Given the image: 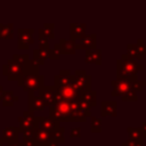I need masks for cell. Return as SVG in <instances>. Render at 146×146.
<instances>
[{
    "label": "cell",
    "mask_w": 146,
    "mask_h": 146,
    "mask_svg": "<svg viewBox=\"0 0 146 146\" xmlns=\"http://www.w3.org/2000/svg\"><path fill=\"white\" fill-rule=\"evenodd\" d=\"M102 127V122L98 117H91V130L94 132H99Z\"/></svg>",
    "instance_id": "obj_24"
},
{
    "label": "cell",
    "mask_w": 146,
    "mask_h": 146,
    "mask_svg": "<svg viewBox=\"0 0 146 146\" xmlns=\"http://www.w3.org/2000/svg\"><path fill=\"white\" fill-rule=\"evenodd\" d=\"M2 141H3V139H0V146H2Z\"/></svg>",
    "instance_id": "obj_31"
},
{
    "label": "cell",
    "mask_w": 146,
    "mask_h": 146,
    "mask_svg": "<svg viewBox=\"0 0 146 146\" xmlns=\"http://www.w3.org/2000/svg\"><path fill=\"white\" fill-rule=\"evenodd\" d=\"M42 82H43V78L38 74L36 75L29 74L27 76L22 75V78H19V84L25 90H29V91H33V90L40 88L42 86Z\"/></svg>",
    "instance_id": "obj_2"
},
{
    "label": "cell",
    "mask_w": 146,
    "mask_h": 146,
    "mask_svg": "<svg viewBox=\"0 0 146 146\" xmlns=\"http://www.w3.org/2000/svg\"><path fill=\"white\" fill-rule=\"evenodd\" d=\"M18 131L19 129L17 128H6L3 130V135H2V139L7 143H11V141H17L18 138Z\"/></svg>",
    "instance_id": "obj_13"
},
{
    "label": "cell",
    "mask_w": 146,
    "mask_h": 146,
    "mask_svg": "<svg viewBox=\"0 0 146 146\" xmlns=\"http://www.w3.org/2000/svg\"><path fill=\"white\" fill-rule=\"evenodd\" d=\"M81 99L83 102H86L87 104H89L90 106H95L96 105V92L91 91V90H86L81 94Z\"/></svg>",
    "instance_id": "obj_18"
},
{
    "label": "cell",
    "mask_w": 146,
    "mask_h": 146,
    "mask_svg": "<svg viewBox=\"0 0 146 146\" xmlns=\"http://www.w3.org/2000/svg\"><path fill=\"white\" fill-rule=\"evenodd\" d=\"M123 100L125 102H136L137 100V95H136V91L133 89L129 90L128 92H125L123 96H121Z\"/></svg>",
    "instance_id": "obj_22"
},
{
    "label": "cell",
    "mask_w": 146,
    "mask_h": 146,
    "mask_svg": "<svg viewBox=\"0 0 146 146\" xmlns=\"http://www.w3.org/2000/svg\"><path fill=\"white\" fill-rule=\"evenodd\" d=\"M128 131H129V135L132 139H139L143 135L141 129H138V128H129Z\"/></svg>",
    "instance_id": "obj_23"
},
{
    "label": "cell",
    "mask_w": 146,
    "mask_h": 146,
    "mask_svg": "<svg viewBox=\"0 0 146 146\" xmlns=\"http://www.w3.org/2000/svg\"><path fill=\"white\" fill-rule=\"evenodd\" d=\"M127 51L130 57L135 59H143L144 55L146 54V44L141 39H138L136 44H128Z\"/></svg>",
    "instance_id": "obj_5"
},
{
    "label": "cell",
    "mask_w": 146,
    "mask_h": 146,
    "mask_svg": "<svg viewBox=\"0 0 146 146\" xmlns=\"http://www.w3.org/2000/svg\"><path fill=\"white\" fill-rule=\"evenodd\" d=\"M57 123L58 122L55 121L51 117H35L34 119V127L41 128V129H43V130H46L48 132H50L54 129H56L58 127Z\"/></svg>",
    "instance_id": "obj_7"
},
{
    "label": "cell",
    "mask_w": 146,
    "mask_h": 146,
    "mask_svg": "<svg viewBox=\"0 0 146 146\" xmlns=\"http://www.w3.org/2000/svg\"><path fill=\"white\" fill-rule=\"evenodd\" d=\"M34 116L32 112H24L23 116L19 117V130H25V129H31L34 127Z\"/></svg>",
    "instance_id": "obj_10"
},
{
    "label": "cell",
    "mask_w": 146,
    "mask_h": 146,
    "mask_svg": "<svg viewBox=\"0 0 146 146\" xmlns=\"http://www.w3.org/2000/svg\"><path fill=\"white\" fill-rule=\"evenodd\" d=\"M1 96H2V87L0 86V99H1Z\"/></svg>",
    "instance_id": "obj_30"
},
{
    "label": "cell",
    "mask_w": 146,
    "mask_h": 146,
    "mask_svg": "<svg viewBox=\"0 0 146 146\" xmlns=\"http://www.w3.org/2000/svg\"><path fill=\"white\" fill-rule=\"evenodd\" d=\"M16 99H17V98L13 95L11 91L5 92V96H3V98H2V104H3V106H11L13 103H14Z\"/></svg>",
    "instance_id": "obj_21"
},
{
    "label": "cell",
    "mask_w": 146,
    "mask_h": 146,
    "mask_svg": "<svg viewBox=\"0 0 146 146\" xmlns=\"http://www.w3.org/2000/svg\"><path fill=\"white\" fill-rule=\"evenodd\" d=\"M112 86H113L112 96H123L125 92L132 89L131 81L128 79H122V78H117L115 81H113Z\"/></svg>",
    "instance_id": "obj_4"
},
{
    "label": "cell",
    "mask_w": 146,
    "mask_h": 146,
    "mask_svg": "<svg viewBox=\"0 0 146 146\" xmlns=\"http://www.w3.org/2000/svg\"><path fill=\"white\" fill-rule=\"evenodd\" d=\"M141 131H143V133L146 136V123H144V125H143V129H141Z\"/></svg>",
    "instance_id": "obj_28"
},
{
    "label": "cell",
    "mask_w": 146,
    "mask_h": 146,
    "mask_svg": "<svg viewBox=\"0 0 146 146\" xmlns=\"http://www.w3.org/2000/svg\"><path fill=\"white\" fill-rule=\"evenodd\" d=\"M33 40H32V36H31V33L27 34V30H26V34H23L22 30H19V36H18V46L21 49H26L29 47L30 43H32Z\"/></svg>",
    "instance_id": "obj_17"
},
{
    "label": "cell",
    "mask_w": 146,
    "mask_h": 146,
    "mask_svg": "<svg viewBox=\"0 0 146 146\" xmlns=\"http://www.w3.org/2000/svg\"><path fill=\"white\" fill-rule=\"evenodd\" d=\"M71 131V137H80V128H72Z\"/></svg>",
    "instance_id": "obj_26"
},
{
    "label": "cell",
    "mask_w": 146,
    "mask_h": 146,
    "mask_svg": "<svg viewBox=\"0 0 146 146\" xmlns=\"http://www.w3.org/2000/svg\"><path fill=\"white\" fill-rule=\"evenodd\" d=\"M73 86L78 89L79 92H83L86 90H89L90 86V76L86 74L84 71H76V74L73 76Z\"/></svg>",
    "instance_id": "obj_3"
},
{
    "label": "cell",
    "mask_w": 146,
    "mask_h": 146,
    "mask_svg": "<svg viewBox=\"0 0 146 146\" xmlns=\"http://www.w3.org/2000/svg\"><path fill=\"white\" fill-rule=\"evenodd\" d=\"M84 24H71V36L73 39H81L84 35Z\"/></svg>",
    "instance_id": "obj_16"
},
{
    "label": "cell",
    "mask_w": 146,
    "mask_h": 146,
    "mask_svg": "<svg viewBox=\"0 0 146 146\" xmlns=\"http://www.w3.org/2000/svg\"><path fill=\"white\" fill-rule=\"evenodd\" d=\"M40 96L44 100L46 105L51 106L56 102V88L55 87H42L40 89Z\"/></svg>",
    "instance_id": "obj_8"
},
{
    "label": "cell",
    "mask_w": 146,
    "mask_h": 146,
    "mask_svg": "<svg viewBox=\"0 0 146 146\" xmlns=\"http://www.w3.org/2000/svg\"><path fill=\"white\" fill-rule=\"evenodd\" d=\"M86 60L88 63H94V64H100L102 63V52L98 49H87V55H86Z\"/></svg>",
    "instance_id": "obj_12"
},
{
    "label": "cell",
    "mask_w": 146,
    "mask_h": 146,
    "mask_svg": "<svg viewBox=\"0 0 146 146\" xmlns=\"http://www.w3.org/2000/svg\"><path fill=\"white\" fill-rule=\"evenodd\" d=\"M144 83H145V87H146V80H144Z\"/></svg>",
    "instance_id": "obj_32"
},
{
    "label": "cell",
    "mask_w": 146,
    "mask_h": 146,
    "mask_svg": "<svg viewBox=\"0 0 146 146\" xmlns=\"http://www.w3.org/2000/svg\"><path fill=\"white\" fill-rule=\"evenodd\" d=\"M80 48L83 49H95L96 48V35L95 34H89V35H83L80 39Z\"/></svg>",
    "instance_id": "obj_11"
},
{
    "label": "cell",
    "mask_w": 146,
    "mask_h": 146,
    "mask_svg": "<svg viewBox=\"0 0 146 146\" xmlns=\"http://www.w3.org/2000/svg\"><path fill=\"white\" fill-rule=\"evenodd\" d=\"M102 114H103V116L116 115V103L115 102H103L102 103Z\"/></svg>",
    "instance_id": "obj_14"
},
{
    "label": "cell",
    "mask_w": 146,
    "mask_h": 146,
    "mask_svg": "<svg viewBox=\"0 0 146 146\" xmlns=\"http://www.w3.org/2000/svg\"><path fill=\"white\" fill-rule=\"evenodd\" d=\"M13 36V27L11 24H0V38L10 39Z\"/></svg>",
    "instance_id": "obj_19"
},
{
    "label": "cell",
    "mask_w": 146,
    "mask_h": 146,
    "mask_svg": "<svg viewBox=\"0 0 146 146\" xmlns=\"http://www.w3.org/2000/svg\"><path fill=\"white\" fill-rule=\"evenodd\" d=\"M8 146H24V144L18 141H11V143H8Z\"/></svg>",
    "instance_id": "obj_27"
},
{
    "label": "cell",
    "mask_w": 146,
    "mask_h": 146,
    "mask_svg": "<svg viewBox=\"0 0 146 146\" xmlns=\"http://www.w3.org/2000/svg\"><path fill=\"white\" fill-rule=\"evenodd\" d=\"M6 67H8V71H3V74L6 75H10L9 79L15 80V79H19V76H22V68H21V64L18 62H16L15 59L10 60L7 65H5Z\"/></svg>",
    "instance_id": "obj_9"
},
{
    "label": "cell",
    "mask_w": 146,
    "mask_h": 146,
    "mask_svg": "<svg viewBox=\"0 0 146 146\" xmlns=\"http://www.w3.org/2000/svg\"><path fill=\"white\" fill-rule=\"evenodd\" d=\"M30 110L33 111V110H43L44 106H46V103L44 100L42 99L41 96H33L32 94L30 95Z\"/></svg>",
    "instance_id": "obj_15"
},
{
    "label": "cell",
    "mask_w": 146,
    "mask_h": 146,
    "mask_svg": "<svg viewBox=\"0 0 146 146\" xmlns=\"http://www.w3.org/2000/svg\"><path fill=\"white\" fill-rule=\"evenodd\" d=\"M48 146H57V143L56 141H50V144Z\"/></svg>",
    "instance_id": "obj_29"
},
{
    "label": "cell",
    "mask_w": 146,
    "mask_h": 146,
    "mask_svg": "<svg viewBox=\"0 0 146 146\" xmlns=\"http://www.w3.org/2000/svg\"><path fill=\"white\" fill-rule=\"evenodd\" d=\"M131 88L135 91H140V90H143L145 88V83H144V81H139L137 79V80H135V81L131 82Z\"/></svg>",
    "instance_id": "obj_25"
},
{
    "label": "cell",
    "mask_w": 146,
    "mask_h": 146,
    "mask_svg": "<svg viewBox=\"0 0 146 146\" xmlns=\"http://www.w3.org/2000/svg\"><path fill=\"white\" fill-rule=\"evenodd\" d=\"M144 66L141 64H138L137 60L132 57H130L128 54L123 55L121 59L116 62V70H117V78L128 79L131 82L138 79L137 73L141 71Z\"/></svg>",
    "instance_id": "obj_1"
},
{
    "label": "cell",
    "mask_w": 146,
    "mask_h": 146,
    "mask_svg": "<svg viewBox=\"0 0 146 146\" xmlns=\"http://www.w3.org/2000/svg\"><path fill=\"white\" fill-rule=\"evenodd\" d=\"M33 141L35 146H48L51 141L50 139V133L41 128L34 127L33 131Z\"/></svg>",
    "instance_id": "obj_6"
},
{
    "label": "cell",
    "mask_w": 146,
    "mask_h": 146,
    "mask_svg": "<svg viewBox=\"0 0 146 146\" xmlns=\"http://www.w3.org/2000/svg\"><path fill=\"white\" fill-rule=\"evenodd\" d=\"M60 43L59 44L63 49L64 52H67V54H73L74 50H75V43L71 40H60Z\"/></svg>",
    "instance_id": "obj_20"
}]
</instances>
